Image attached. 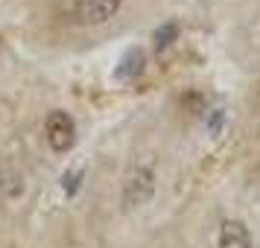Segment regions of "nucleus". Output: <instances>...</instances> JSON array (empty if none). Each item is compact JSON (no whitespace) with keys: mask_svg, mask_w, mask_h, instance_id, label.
I'll list each match as a JSON object with an SVG mask.
<instances>
[{"mask_svg":"<svg viewBox=\"0 0 260 248\" xmlns=\"http://www.w3.org/2000/svg\"><path fill=\"white\" fill-rule=\"evenodd\" d=\"M44 137H47L53 152H68L76 140V123L68 111H50L44 123Z\"/></svg>","mask_w":260,"mask_h":248,"instance_id":"f257e3e1","label":"nucleus"},{"mask_svg":"<svg viewBox=\"0 0 260 248\" xmlns=\"http://www.w3.org/2000/svg\"><path fill=\"white\" fill-rule=\"evenodd\" d=\"M216 248H251V236H248V228L237 219H228L219 228V242Z\"/></svg>","mask_w":260,"mask_h":248,"instance_id":"20e7f679","label":"nucleus"},{"mask_svg":"<svg viewBox=\"0 0 260 248\" xmlns=\"http://www.w3.org/2000/svg\"><path fill=\"white\" fill-rule=\"evenodd\" d=\"M176 36H178V24L176 21H170V24H164L158 32H155V44H158V50H164V47H170L173 41H176Z\"/></svg>","mask_w":260,"mask_h":248,"instance_id":"423d86ee","label":"nucleus"},{"mask_svg":"<svg viewBox=\"0 0 260 248\" xmlns=\"http://www.w3.org/2000/svg\"><path fill=\"white\" fill-rule=\"evenodd\" d=\"M141 67H143V53L141 50H129V53L123 56V61H120V67L114 70V76H117V79H129L135 73H141Z\"/></svg>","mask_w":260,"mask_h":248,"instance_id":"39448f33","label":"nucleus"},{"mask_svg":"<svg viewBox=\"0 0 260 248\" xmlns=\"http://www.w3.org/2000/svg\"><path fill=\"white\" fill-rule=\"evenodd\" d=\"M152 193H155L152 169L146 164L135 166L129 175H126V184H123V201L129 207H141V204H146V201L152 199Z\"/></svg>","mask_w":260,"mask_h":248,"instance_id":"f03ea898","label":"nucleus"},{"mask_svg":"<svg viewBox=\"0 0 260 248\" xmlns=\"http://www.w3.org/2000/svg\"><path fill=\"white\" fill-rule=\"evenodd\" d=\"M79 178H82V172H71V175H64V190H68V193H76Z\"/></svg>","mask_w":260,"mask_h":248,"instance_id":"0eeeda50","label":"nucleus"},{"mask_svg":"<svg viewBox=\"0 0 260 248\" xmlns=\"http://www.w3.org/2000/svg\"><path fill=\"white\" fill-rule=\"evenodd\" d=\"M120 9V0H76L73 3V15L79 24H88V26H100L111 21Z\"/></svg>","mask_w":260,"mask_h":248,"instance_id":"7ed1b4c3","label":"nucleus"}]
</instances>
